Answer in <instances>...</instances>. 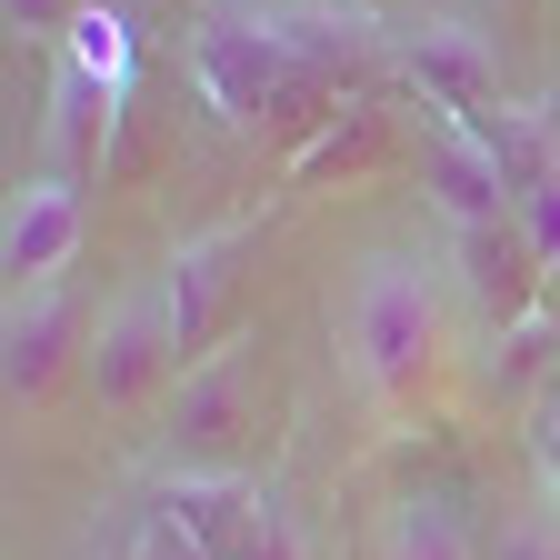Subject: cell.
<instances>
[{
    "label": "cell",
    "instance_id": "d6986e66",
    "mask_svg": "<svg viewBox=\"0 0 560 560\" xmlns=\"http://www.w3.org/2000/svg\"><path fill=\"white\" fill-rule=\"evenodd\" d=\"M250 560H311V550H301V530H291V521L270 511V521H260V540H250Z\"/></svg>",
    "mask_w": 560,
    "mask_h": 560
},
{
    "label": "cell",
    "instance_id": "ffe728a7",
    "mask_svg": "<svg viewBox=\"0 0 560 560\" xmlns=\"http://www.w3.org/2000/svg\"><path fill=\"white\" fill-rule=\"evenodd\" d=\"M140 560H210L200 540H180L171 521H151V530H140Z\"/></svg>",
    "mask_w": 560,
    "mask_h": 560
},
{
    "label": "cell",
    "instance_id": "277c9868",
    "mask_svg": "<svg viewBox=\"0 0 560 560\" xmlns=\"http://www.w3.org/2000/svg\"><path fill=\"white\" fill-rule=\"evenodd\" d=\"M81 371H91V400H101V410H140V400L180 390L190 350H180V320H171V301H161V280L101 311V330H91V350H81Z\"/></svg>",
    "mask_w": 560,
    "mask_h": 560
},
{
    "label": "cell",
    "instance_id": "7a4b0ae2",
    "mask_svg": "<svg viewBox=\"0 0 560 560\" xmlns=\"http://www.w3.org/2000/svg\"><path fill=\"white\" fill-rule=\"evenodd\" d=\"M270 451V381L260 340H221L210 361L180 371L161 400V480H250Z\"/></svg>",
    "mask_w": 560,
    "mask_h": 560
},
{
    "label": "cell",
    "instance_id": "2e32d148",
    "mask_svg": "<svg viewBox=\"0 0 560 560\" xmlns=\"http://www.w3.org/2000/svg\"><path fill=\"white\" fill-rule=\"evenodd\" d=\"M91 11H101V0H0V21H11L21 40H70Z\"/></svg>",
    "mask_w": 560,
    "mask_h": 560
},
{
    "label": "cell",
    "instance_id": "7c38bea8",
    "mask_svg": "<svg viewBox=\"0 0 560 560\" xmlns=\"http://www.w3.org/2000/svg\"><path fill=\"white\" fill-rule=\"evenodd\" d=\"M110 120H120V91H110V81H91L81 60H60V70H50V171H60V180L101 171Z\"/></svg>",
    "mask_w": 560,
    "mask_h": 560
},
{
    "label": "cell",
    "instance_id": "e0dca14e",
    "mask_svg": "<svg viewBox=\"0 0 560 560\" xmlns=\"http://www.w3.org/2000/svg\"><path fill=\"white\" fill-rule=\"evenodd\" d=\"M540 371H550V330H540V320L501 330V390H521V381H540Z\"/></svg>",
    "mask_w": 560,
    "mask_h": 560
},
{
    "label": "cell",
    "instance_id": "6da1fadb",
    "mask_svg": "<svg viewBox=\"0 0 560 560\" xmlns=\"http://www.w3.org/2000/svg\"><path fill=\"white\" fill-rule=\"evenodd\" d=\"M190 70L231 130H280L311 151L381 70V21L340 0H210L190 21Z\"/></svg>",
    "mask_w": 560,
    "mask_h": 560
},
{
    "label": "cell",
    "instance_id": "ac0fdd59",
    "mask_svg": "<svg viewBox=\"0 0 560 560\" xmlns=\"http://www.w3.org/2000/svg\"><path fill=\"white\" fill-rule=\"evenodd\" d=\"M490 560H560V521H511L490 540Z\"/></svg>",
    "mask_w": 560,
    "mask_h": 560
},
{
    "label": "cell",
    "instance_id": "4fadbf2b",
    "mask_svg": "<svg viewBox=\"0 0 560 560\" xmlns=\"http://www.w3.org/2000/svg\"><path fill=\"white\" fill-rule=\"evenodd\" d=\"M400 161V130H390V110H371V101H350L311 151H291V180H371V171H390Z\"/></svg>",
    "mask_w": 560,
    "mask_h": 560
},
{
    "label": "cell",
    "instance_id": "30bf717a",
    "mask_svg": "<svg viewBox=\"0 0 560 560\" xmlns=\"http://www.w3.org/2000/svg\"><path fill=\"white\" fill-rule=\"evenodd\" d=\"M400 70L420 81V110H431V120H480L490 91H501V81H490V50H480L460 21H420V31L400 40Z\"/></svg>",
    "mask_w": 560,
    "mask_h": 560
},
{
    "label": "cell",
    "instance_id": "3957f363",
    "mask_svg": "<svg viewBox=\"0 0 560 560\" xmlns=\"http://www.w3.org/2000/svg\"><path fill=\"white\" fill-rule=\"evenodd\" d=\"M441 330H451V320H441L431 260H410V250L361 260V291H350L340 340H350V371H361V390H371L381 410L431 400V381H441Z\"/></svg>",
    "mask_w": 560,
    "mask_h": 560
},
{
    "label": "cell",
    "instance_id": "44dd1931",
    "mask_svg": "<svg viewBox=\"0 0 560 560\" xmlns=\"http://www.w3.org/2000/svg\"><path fill=\"white\" fill-rule=\"evenodd\" d=\"M540 480H550V501H560V410L540 420Z\"/></svg>",
    "mask_w": 560,
    "mask_h": 560
},
{
    "label": "cell",
    "instance_id": "5bb4252c",
    "mask_svg": "<svg viewBox=\"0 0 560 560\" xmlns=\"http://www.w3.org/2000/svg\"><path fill=\"white\" fill-rule=\"evenodd\" d=\"M381 560H470V530H460V511L451 501H390V521H381Z\"/></svg>",
    "mask_w": 560,
    "mask_h": 560
},
{
    "label": "cell",
    "instance_id": "8fae6325",
    "mask_svg": "<svg viewBox=\"0 0 560 560\" xmlns=\"http://www.w3.org/2000/svg\"><path fill=\"white\" fill-rule=\"evenodd\" d=\"M420 190H431V210H441L451 231H470V221H511V180H501V161L480 151V130H460V120H431Z\"/></svg>",
    "mask_w": 560,
    "mask_h": 560
},
{
    "label": "cell",
    "instance_id": "9a60e30c",
    "mask_svg": "<svg viewBox=\"0 0 560 560\" xmlns=\"http://www.w3.org/2000/svg\"><path fill=\"white\" fill-rule=\"evenodd\" d=\"M60 60H81L91 81H110V91L130 101V21H120V11H91L81 31L60 40Z\"/></svg>",
    "mask_w": 560,
    "mask_h": 560
},
{
    "label": "cell",
    "instance_id": "9c48e42d",
    "mask_svg": "<svg viewBox=\"0 0 560 560\" xmlns=\"http://www.w3.org/2000/svg\"><path fill=\"white\" fill-rule=\"evenodd\" d=\"M151 521H171L180 540H200L210 560H250L260 521H270V490L260 480H161L151 490Z\"/></svg>",
    "mask_w": 560,
    "mask_h": 560
},
{
    "label": "cell",
    "instance_id": "ba28073f",
    "mask_svg": "<svg viewBox=\"0 0 560 560\" xmlns=\"http://www.w3.org/2000/svg\"><path fill=\"white\" fill-rule=\"evenodd\" d=\"M70 340H81V311H70L60 280H40V291H11V320H0V381H11V410H40Z\"/></svg>",
    "mask_w": 560,
    "mask_h": 560
},
{
    "label": "cell",
    "instance_id": "52a82bcc",
    "mask_svg": "<svg viewBox=\"0 0 560 560\" xmlns=\"http://www.w3.org/2000/svg\"><path fill=\"white\" fill-rule=\"evenodd\" d=\"M260 241V221H231V231H200V241H180L171 260H161V301H171V320H180V350L190 361H210V330H221V301H231V260Z\"/></svg>",
    "mask_w": 560,
    "mask_h": 560
},
{
    "label": "cell",
    "instance_id": "8992f818",
    "mask_svg": "<svg viewBox=\"0 0 560 560\" xmlns=\"http://www.w3.org/2000/svg\"><path fill=\"white\" fill-rule=\"evenodd\" d=\"M81 180H60V171H40V180H21L11 190V221H0V270H11V291H40V280H60L70 270V250H81Z\"/></svg>",
    "mask_w": 560,
    "mask_h": 560
},
{
    "label": "cell",
    "instance_id": "5b68a950",
    "mask_svg": "<svg viewBox=\"0 0 560 560\" xmlns=\"http://www.w3.org/2000/svg\"><path fill=\"white\" fill-rule=\"evenodd\" d=\"M451 270H460V291H470V311L490 320V330H521V320H540V250H530V231H521V210L511 221H470V231H451Z\"/></svg>",
    "mask_w": 560,
    "mask_h": 560
},
{
    "label": "cell",
    "instance_id": "7402d4cb",
    "mask_svg": "<svg viewBox=\"0 0 560 560\" xmlns=\"http://www.w3.org/2000/svg\"><path fill=\"white\" fill-rule=\"evenodd\" d=\"M101 560H140V550H101Z\"/></svg>",
    "mask_w": 560,
    "mask_h": 560
}]
</instances>
